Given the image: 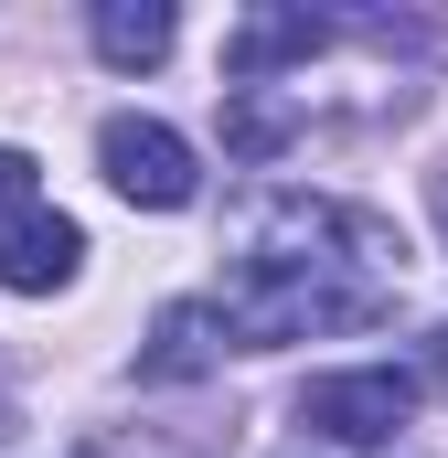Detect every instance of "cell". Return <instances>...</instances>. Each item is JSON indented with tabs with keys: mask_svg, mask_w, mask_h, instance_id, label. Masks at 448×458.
I'll return each mask as SVG.
<instances>
[{
	"mask_svg": "<svg viewBox=\"0 0 448 458\" xmlns=\"http://www.w3.org/2000/svg\"><path fill=\"white\" fill-rule=\"evenodd\" d=\"M97 171H108L117 203H139V214H182V203L203 192L193 139L160 128V117H108V128H97Z\"/></svg>",
	"mask_w": 448,
	"mask_h": 458,
	"instance_id": "1",
	"label": "cell"
},
{
	"mask_svg": "<svg viewBox=\"0 0 448 458\" xmlns=\"http://www.w3.org/2000/svg\"><path fill=\"white\" fill-rule=\"evenodd\" d=\"M417 416V373H310L299 384V427H321V437H341V448H384L395 427Z\"/></svg>",
	"mask_w": 448,
	"mask_h": 458,
	"instance_id": "2",
	"label": "cell"
},
{
	"mask_svg": "<svg viewBox=\"0 0 448 458\" xmlns=\"http://www.w3.org/2000/svg\"><path fill=\"white\" fill-rule=\"evenodd\" d=\"M75 256H86V225L32 203L22 225H0V288H11V299H54V288L75 277Z\"/></svg>",
	"mask_w": 448,
	"mask_h": 458,
	"instance_id": "3",
	"label": "cell"
},
{
	"mask_svg": "<svg viewBox=\"0 0 448 458\" xmlns=\"http://www.w3.org/2000/svg\"><path fill=\"white\" fill-rule=\"evenodd\" d=\"M224 352H235V331H224V310H214V299H171V310L150 320L139 373H150V384H203Z\"/></svg>",
	"mask_w": 448,
	"mask_h": 458,
	"instance_id": "4",
	"label": "cell"
},
{
	"mask_svg": "<svg viewBox=\"0 0 448 458\" xmlns=\"http://www.w3.org/2000/svg\"><path fill=\"white\" fill-rule=\"evenodd\" d=\"M321 43H332L321 11H246V21L224 32V75H235V86H267L278 64H310Z\"/></svg>",
	"mask_w": 448,
	"mask_h": 458,
	"instance_id": "5",
	"label": "cell"
},
{
	"mask_svg": "<svg viewBox=\"0 0 448 458\" xmlns=\"http://www.w3.org/2000/svg\"><path fill=\"white\" fill-rule=\"evenodd\" d=\"M171 32H182V21H171L160 0H108V11H97V54H108L117 75L160 64V54H171Z\"/></svg>",
	"mask_w": 448,
	"mask_h": 458,
	"instance_id": "6",
	"label": "cell"
},
{
	"mask_svg": "<svg viewBox=\"0 0 448 458\" xmlns=\"http://www.w3.org/2000/svg\"><path fill=\"white\" fill-rule=\"evenodd\" d=\"M299 139V107L289 97H267V86H224V149L235 160H278Z\"/></svg>",
	"mask_w": 448,
	"mask_h": 458,
	"instance_id": "7",
	"label": "cell"
},
{
	"mask_svg": "<svg viewBox=\"0 0 448 458\" xmlns=\"http://www.w3.org/2000/svg\"><path fill=\"white\" fill-rule=\"evenodd\" d=\"M22 214H32V149L0 139V225H22Z\"/></svg>",
	"mask_w": 448,
	"mask_h": 458,
	"instance_id": "8",
	"label": "cell"
},
{
	"mask_svg": "<svg viewBox=\"0 0 448 458\" xmlns=\"http://www.w3.org/2000/svg\"><path fill=\"white\" fill-rule=\"evenodd\" d=\"M427 384L448 394V331H427Z\"/></svg>",
	"mask_w": 448,
	"mask_h": 458,
	"instance_id": "9",
	"label": "cell"
},
{
	"mask_svg": "<svg viewBox=\"0 0 448 458\" xmlns=\"http://www.w3.org/2000/svg\"><path fill=\"white\" fill-rule=\"evenodd\" d=\"M11 437H22V405H11V394H0V448H11Z\"/></svg>",
	"mask_w": 448,
	"mask_h": 458,
	"instance_id": "10",
	"label": "cell"
}]
</instances>
